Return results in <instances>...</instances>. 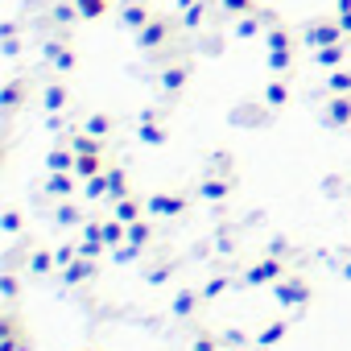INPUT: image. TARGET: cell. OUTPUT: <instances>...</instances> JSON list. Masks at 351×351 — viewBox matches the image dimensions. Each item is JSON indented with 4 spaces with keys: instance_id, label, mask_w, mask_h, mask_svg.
I'll return each mask as SVG.
<instances>
[{
    "instance_id": "obj_1",
    "label": "cell",
    "mask_w": 351,
    "mask_h": 351,
    "mask_svg": "<svg viewBox=\"0 0 351 351\" xmlns=\"http://www.w3.org/2000/svg\"><path fill=\"white\" fill-rule=\"evenodd\" d=\"M145 207H149V215H182L186 211V199L182 195H153Z\"/></svg>"
},
{
    "instance_id": "obj_2",
    "label": "cell",
    "mask_w": 351,
    "mask_h": 351,
    "mask_svg": "<svg viewBox=\"0 0 351 351\" xmlns=\"http://www.w3.org/2000/svg\"><path fill=\"white\" fill-rule=\"evenodd\" d=\"M46 195H50V199H71V195H75V178H71V169H50Z\"/></svg>"
},
{
    "instance_id": "obj_3",
    "label": "cell",
    "mask_w": 351,
    "mask_h": 351,
    "mask_svg": "<svg viewBox=\"0 0 351 351\" xmlns=\"http://www.w3.org/2000/svg\"><path fill=\"white\" fill-rule=\"evenodd\" d=\"M285 273V265L277 261V256H269V261H261V265H252L248 269V285H261V281H277Z\"/></svg>"
},
{
    "instance_id": "obj_4",
    "label": "cell",
    "mask_w": 351,
    "mask_h": 351,
    "mask_svg": "<svg viewBox=\"0 0 351 351\" xmlns=\"http://www.w3.org/2000/svg\"><path fill=\"white\" fill-rule=\"evenodd\" d=\"M277 293H281V302H285V306H306V302H310V285H306L302 277H298V281H281V289H277Z\"/></svg>"
},
{
    "instance_id": "obj_5",
    "label": "cell",
    "mask_w": 351,
    "mask_h": 351,
    "mask_svg": "<svg viewBox=\"0 0 351 351\" xmlns=\"http://www.w3.org/2000/svg\"><path fill=\"white\" fill-rule=\"evenodd\" d=\"M116 219H120V223H136V219H145V207H141V199H136V195H124V199H116Z\"/></svg>"
},
{
    "instance_id": "obj_6",
    "label": "cell",
    "mask_w": 351,
    "mask_h": 351,
    "mask_svg": "<svg viewBox=\"0 0 351 351\" xmlns=\"http://www.w3.org/2000/svg\"><path fill=\"white\" fill-rule=\"evenodd\" d=\"M91 273H95V265H91V256H83V252H79V256H75V261H71V265L62 269L66 285H79V281H87Z\"/></svg>"
},
{
    "instance_id": "obj_7",
    "label": "cell",
    "mask_w": 351,
    "mask_h": 351,
    "mask_svg": "<svg viewBox=\"0 0 351 351\" xmlns=\"http://www.w3.org/2000/svg\"><path fill=\"white\" fill-rule=\"evenodd\" d=\"M104 173H108V195H112V199H124V195H132V186H128V173H124L120 165H108Z\"/></svg>"
},
{
    "instance_id": "obj_8",
    "label": "cell",
    "mask_w": 351,
    "mask_h": 351,
    "mask_svg": "<svg viewBox=\"0 0 351 351\" xmlns=\"http://www.w3.org/2000/svg\"><path fill=\"white\" fill-rule=\"evenodd\" d=\"M149 240H153V223H149V219H136V223H128V244H132L136 252H141Z\"/></svg>"
},
{
    "instance_id": "obj_9",
    "label": "cell",
    "mask_w": 351,
    "mask_h": 351,
    "mask_svg": "<svg viewBox=\"0 0 351 351\" xmlns=\"http://www.w3.org/2000/svg\"><path fill=\"white\" fill-rule=\"evenodd\" d=\"M75 157H79V153H75V145H66V149L58 145V149L50 153V169H75Z\"/></svg>"
},
{
    "instance_id": "obj_10",
    "label": "cell",
    "mask_w": 351,
    "mask_h": 351,
    "mask_svg": "<svg viewBox=\"0 0 351 351\" xmlns=\"http://www.w3.org/2000/svg\"><path fill=\"white\" fill-rule=\"evenodd\" d=\"M54 265H58V261H54V252H46V248L29 256V273H34V277H46V273H50Z\"/></svg>"
},
{
    "instance_id": "obj_11",
    "label": "cell",
    "mask_w": 351,
    "mask_h": 351,
    "mask_svg": "<svg viewBox=\"0 0 351 351\" xmlns=\"http://www.w3.org/2000/svg\"><path fill=\"white\" fill-rule=\"evenodd\" d=\"M83 195H87L91 203H95V199H104V195H108V173H95V178H87Z\"/></svg>"
},
{
    "instance_id": "obj_12",
    "label": "cell",
    "mask_w": 351,
    "mask_h": 351,
    "mask_svg": "<svg viewBox=\"0 0 351 351\" xmlns=\"http://www.w3.org/2000/svg\"><path fill=\"white\" fill-rule=\"evenodd\" d=\"M79 219H83V215H79V207H71V203H62V207L54 211V223H58V228H75Z\"/></svg>"
},
{
    "instance_id": "obj_13",
    "label": "cell",
    "mask_w": 351,
    "mask_h": 351,
    "mask_svg": "<svg viewBox=\"0 0 351 351\" xmlns=\"http://www.w3.org/2000/svg\"><path fill=\"white\" fill-rule=\"evenodd\" d=\"M326 116H330V124H343V120L351 116V99H330V108H326Z\"/></svg>"
},
{
    "instance_id": "obj_14",
    "label": "cell",
    "mask_w": 351,
    "mask_h": 351,
    "mask_svg": "<svg viewBox=\"0 0 351 351\" xmlns=\"http://www.w3.org/2000/svg\"><path fill=\"white\" fill-rule=\"evenodd\" d=\"M83 132H91V136H99V141H104V136H108V132H112V120H108V116H91V120H87V128H83Z\"/></svg>"
},
{
    "instance_id": "obj_15",
    "label": "cell",
    "mask_w": 351,
    "mask_h": 351,
    "mask_svg": "<svg viewBox=\"0 0 351 351\" xmlns=\"http://www.w3.org/2000/svg\"><path fill=\"white\" fill-rule=\"evenodd\" d=\"M199 195L215 203V199H223V195H228V182H215V178H211V182H203V186H199Z\"/></svg>"
},
{
    "instance_id": "obj_16",
    "label": "cell",
    "mask_w": 351,
    "mask_h": 351,
    "mask_svg": "<svg viewBox=\"0 0 351 351\" xmlns=\"http://www.w3.org/2000/svg\"><path fill=\"white\" fill-rule=\"evenodd\" d=\"M281 335H285V322H273L269 330H261V335H256V343H261V347H269V343H277Z\"/></svg>"
},
{
    "instance_id": "obj_17",
    "label": "cell",
    "mask_w": 351,
    "mask_h": 351,
    "mask_svg": "<svg viewBox=\"0 0 351 351\" xmlns=\"http://www.w3.org/2000/svg\"><path fill=\"white\" fill-rule=\"evenodd\" d=\"M75 256H79V248H75V244H62V248H54V261H58V269H66Z\"/></svg>"
},
{
    "instance_id": "obj_18",
    "label": "cell",
    "mask_w": 351,
    "mask_h": 351,
    "mask_svg": "<svg viewBox=\"0 0 351 351\" xmlns=\"http://www.w3.org/2000/svg\"><path fill=\"white\" fill-rule=\"evenodd\" d=\"M330 91H335V95H347V91H351V75H335V79H330Z\"/></svg>"
},
{
    "instance_id": "obj_19",
    "label": "cell",
    "mask_w": 351,
    "mask_h": 351,
    "mask_svg": "<svg viewBox=\"0 0 351 351\" xmlns=\"http://www.w3.org/2000/svg\"><path fill=\"white\" fill-rule=\"evenodd\" d=\"M265 95H269V104H285V83H273Z\"/></svg>"
},
{
    "instance_id": "obj_20",
    "label": "cell",
    "mask_w": 351,
    "mask_h": 351,
    "mask_svg": "<svg viewBox=\"0 0 351 351\" xmlns=\"http://www.w3.org/2000/svg\"><path fill=\"white\" fill-rule=\"evenodd\" d=\"M5 232H21V215L17 211H5Z\"/></svg>"
},
{
    "instance_id": "obj_21",
    "label": "cell",
    "mask_w": 351,
    "mask_h": 351,
    "mask_svg": "<svg viewBox=\"0 0 351 351\" xmlns=\"http://www.w3.org/2000/svg\"><path fill=\"white\" fill-rule=\"evenodd\" d=\"M195 351H219V347H215V343H211V339L203 335V339H195Z\"/></svg>"
},
{
    "instance_id": "obj_22",
    "label": "cell",
    "mask_w": 351,
    "mask_h": 351,
    "mask_svg": "<svg viewBox=\"0 0 351 351\" xmlns=\"http://www.w3.org/2000/svg\"><path fill=\"white\" fill-rule=\"evenodd\" d=\"M318 58H322V62H326V66H330V62H339V58H343V54H339V50H322V54H318Z\"/></svg>"
}]
</instances>
